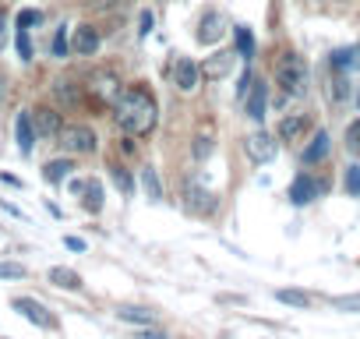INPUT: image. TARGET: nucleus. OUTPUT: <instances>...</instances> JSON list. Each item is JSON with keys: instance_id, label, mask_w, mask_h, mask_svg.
<instances>
[{"instance_id": "obj_1", "label": "nucleus", "mask_w": 360, "mask_h": 339, "mask_svg": "<svg viewBox=\"0 0 360 339\" xmlns=\"http://www.w3.org/2000/svg\"><path fill=\"white\" fill-rule=\"evenodd\" d=\"M113 120H117V127L124 134L145 138L155 127V120H159V106H155V99L145 89H127L113 103Z\"/></svg>"}, {"instance_id": "obj_2", "label": "nucleus", "mask_w": 360, "mask_h": 339, "mask_svg": "<svg viewBox=\"0 0 360 339\" xmlns=\"http://www.w3.org/2000/svg\"><path fill=\"white\" fill-rule=\"evenodd\" d=\"M276 82L283 85L286 96H304L307 92V64L297 53H283L276 64Z\"/></svg>"}, {"instance_id": "obj_3", "label": "nucleus", "mask_w": 360, "mask_h": 339, "mask_svg": "<svg viewBox=\"0 0 360 339\" xmlns=\"http://www.w3.org/2000/svg\"><path fill=\"white\" fill-rule=\"evenodd\" d=\"M57 141H60L64 152H75V155H89V152H96V134H92V127H85V124L60 127Z\"/></svg>"}, {"instance_id": "obj_4", "label": "nucleus", "mask_w": 360, "mask_h": 339, "mask_svg": "<svg viewBox=\"0 0 360 339\" xmlns=\"http://www.w3.org/2000/svg\"><path fill=\"white\" fill-rule=\"evenodd\" d=\"M198 82H202V68H198L191 57H180V60L173 64V85H176L180 92H195Z\"/></svg>"}, {"instance_id": "obj_5", "label": "nucleus", "mask_w": 360, "mask_h": 339, "mask_svg": "<svg viewBox=\"0 0 360 339\" xmlns=\"http://www.w3.org/2000/svg\"><path fill=\"white\" fill-rule=\"evenodd\" d=\"M276 138L272 134H265V131H258V134H251L248 141H244V152H248V159H255V162H269V159H276Z\"/></svg>"}, {"instance_id": "obj_6", "label": "nucleus", "mask_w": 360, "mask_h": 339, "mask_svg": "<svg viewBox=\"0 0 360 339\" xmlns=\"http://www.w3.org/2000/svg\"><path fill=\"white\" fill-rule=\"evenodd\" d=\"M321 191H325V184L304 174V177H297V181L290 184V202H293V205H307V202H314Z\"/></svg>"}, {"instance_id": "obj_7", "label": "nucleus", "mask_w": 360, "mask_h": 339, "mask_svg": "<svg viewBox=\"0 0 360 339\" xmlns=\"http://www.w3.org/2000/svg\"><path fill=\"white\" fill-rule=\"evenodd\" d=\"M265 103H269L265 82H251V89L244 92V113H248L251 120H262V117H265Z\"/></svg>"}, {"instance_id": "obj_8", "label": "nucleus", "mask_w": 360, "mask_h": 339, "mask_svg": "<svg viewBox=\"0 0 360 339\" xmlns=\"http://www.w3.org/2000/svg\"><path fill=\"white\" fill-rule=\"evenodd\" d=\"M32 127H36L39 138H57L64 124H60V113L57 110H46L43 106V110H32Z\"/></svg>"}, {"instance_id": "obj_9", "label": "nucleus", "mask_w": 360, "mask_h": 339, "mask_svg": "<svg viewBox=\"0 0 360 339\" xmlns=\"http://www.w3.org/2000/svg\"><path fill=\"white\" fill-rule=\"evenodd\" d=\"M15 311H22L32 325H39V328H50L53 325V318H50V311L39 304V300H32V297H18L15 300Z\"/></svg>"}, {"instance_id": "obj_10", "label": "nucleus", "mask_w": 360, "mask_h": 339, "mask_svg": "<svg viewBox=\"0 0 360 339\" xmlns=\"http://www.w3.org/2000/svg\"><path fill=\"white\" fill-rule=\"evenodd\" d=\"M223 32H226V22H223V15L209 11V15L202 18V25H198V43L212 46V43H219V39H223Z\"/></svg>"}, {"instance_id": "obj_11", "label": "nucleus", "mask_w": 360, "mask_h": 339, "mask_svg": "<svg viewBox=\"0 0 360 339\" xmlns=\"http://www.w3.org/2000/svg\"><path fill=\"white\" fill-rule=\"evenodd\" d=\"M71 46H75V53L89 57V53H96V50H99V32H96L92 25H78V29H75Z\"/></svg>"}, {"instance_id": "obj_12", "label": "nucleus", "mask_w": 360, "mask_h": 339, "mask_svg": "<svg viewBox=\"0 0 360 339\" xmlns=\"http://www.w3.org/2000/svg\"><path fill=\"white\" fill-rule=\"evenodd\" d=\"M230 68H233V53L219 50L216 57H209V60L202 64V75H205V78H212V82H219V78H226V75H230Z\"/></svg>"}, {"instance_id": "obj_13", "label": "nucleus", "mask_w": 360, "mask_h": 339, "mask_svg": "<svg viewBox=\"0 0 360 339\" xmlns=\"http://www.w3.org/2000/svg\"><path fill=\"white\" fill-rule=\"evenodd\" d=\"M15 134H18V148H22V155H29V152H32V145H36L32 113H18V120H15Z\"/></svg>"}, {"instance_id": "obj_14", "label": "nucleus", "mask_w": 360, "mask_h": 339, "mask_svg": "<svg viewBox=\"0 0 360 339\" xmlns=\"http://www.w3.org/2000/svg\"><path fill=\"white\" fill-rule=\"evenodd\" d=\"M216 205H219V202H216V195L202 191L198 184H191V188H188V209H191V212H202V216H205V212H212Z\"/></svg>"}, {"instance_id": "obj_15", "label": "nucleus", "mask_w": 360, "mask_h": 339, "mask_svg": "<svg viewBox=\"0 0 360 339\" xmlns=\"http://www.w3.org/2000/svg\"><path fill=\"white\" fill-rule=\"evenodd\" d=\"M50 283H53V286H60V290H78V286H82V276H78L75 269L53 265V269H50Z\"/></svg>"}, {"instance_id": "obj_16", "label": "nucleus", "mask_w": 360, "mask_h": 339, "mask_svg": "<svg viewBox=\"0 0 360 339\" xmlns=\"http://www.w3.org/2000/svg\"><path fill=\"white\" fill-rule=\"evenodd\" d=\"M92 89H96V96H99V99H106V103H117V96H120V89H117V78H113V75H96V78H92Z\"/></svg>"}, {"instance_id": "obj_17", "label": "nucleus", "mask_w": 360, "mask_h": 339, "mask_svg": "<svg viewBox=\"0 0 360 339\" xmlns=\"http://www.w3.org/2000/svg\"><path fill=\"white\" fill-rule=\"evenodd\" d=\"M328 145H332V141H328V134H325V131H318V134H314V141L304 148V162H307V166H311V162H321V159H325V152H328Z\"/></svg>"}, {"instance_id": "obj_18", "label": "nucleus", "mask_w": 360, "mask_h": 339, "mask_svg": "<svg viewBox=\"0 0 360 339\" xmlns=\"http://www.w3.org/2000/svg\"><path fill=\"white\" fill-rule=\"evenodd\" d=\"M71 170H75V166H71V159H53V162H46V166H43V177H46L50 184H60V181L71 174Z\"/></svg>"}, {"instance_id": "obj_19", "label": "nucleus", "mask_w": 360, "mask_h": 339, "mask_svg": "<svg viewBox=\"0 0 360 339\" xmlns=\"http://www.w3.org/2000/svg\"><path fill=\"white\" fill-rule=\"evenodd\" d=\"M307 124H311V120H307L304 113H293V117H286V120L279 124V138H286V141H290V138H297Z\"/></svg>"}, {"instance_id": "obj_20", "label": "nucleus", "mask_w": 360, "mask_h": 339, "mask_svg": "<svg viewBox=\"0 0 360 339\" xmlns=\"http://www.w3.org/2000/svg\"><path fill=\"white\" fill-rule=\"evenodd\" d=\"M82 205H85L92 216L103 209V184H99V181H89V184H85V198H82Z\"/></svg>"}, {"instance_id": "obj_21", "label": "nucleus", "mask_w": 360, "mask_h": 339, "mask_svg": "<svg viewBox=\"0 0 360 339\" xmlns=\"http://www.w3.org/2000/svg\"><path fill=\"white\" fill-rule=\"evenodd\" d=\"M110 177H113V184H117L120 195H134V177L127 174L124 166H110Z\"/></svg>"}, {"instance_id": "obj_22", "label": "nucleus", "mask_w": 360, "mask_h": 339, "mask_svg": "<svg viewBox=\"0 0 360 339\" xmlns=\"http://www.w3.org/2000/svg\"><path fill=\"white\" fill-rule=\"evenodd\" d=\"M233 39H237V53H240V57H251V53H255V36H251L248 25H237V29H233Z\"/></svg>"}, {"instance_id": "obj_23", "label": "nucleus", "mask_w": 360, "mask_h": 339, "mask_svg": "<svg viewBox=\"0 0 360 339\" xmlns=\"http://www.w3.org/2000/svg\"><path fill=\"white\" fill-rule=\"evenodd\" d=\"M276 300L293 304V307H307V304H311V297H307V293H300V290H276Z\"/></svg>"}, {"instance_id": "obj_24", "label": "nucleus", "mask_w": 360, "mask_h": 339, "mask_svg": "<svg viewBox=\"0 0 360 339\" xmlns=\"http://www.w3.org/2000/svg\"><path fill=\"white\" fill-rule=\"evenodd\" d=\"M335 311H349V314H360V293H346V297H335L332 300Z\"/></svg>"}, {"instance_id": "obj_25", "label": "nucleus", "mask_w": 360, "mask_h": 339, "mask_svg": "<svg viewBox=\"0 0 360 339\" xmlns=\"http://www.w3.org/2000/svg\"><path fill=\"white\" fill-rule=\"evenodd\" d=\"M141 184H145V191H148L152 202L162 198V188H159V181H155V170H141Z\"/></svg>"}, {"instance_id": "obj_26", "label": "nucleus", "mask_w": 360, "mask_h": 339, "mask_svg": "<svg viewBox=\"0 0 360 339\" xmlns=\"http://www.w3.org/2000/svg\"><path fill=\"white\" fill-rule=\"evenodd\" d=\"M120 321H138V325H152V314L141 311V307H124L120 311Z\"/></svg>"}, {"instance_id": "obj_27", "label": "nucleus", "mask_w": 360, "mask_h": 339, "mask_svg": "<svg viewBox=\"0 0 360 339\" xmlns=\"http://www.w3.org/2000/svg\"><path fill=\"white\" fill-rule=\"evenodd\" d=\"M346 148H349V155L360 159V120L349 124V131H346Z\"/></svg>"}, {"instance_id": "obj_28", "label": "nucleus", "mask_w": 360, "mask_h": 339, "mask_svg": "<svg viewBox=\"0 0 360 339\" xmlns=\"http://www.w3.org/2000/svg\"><path fill=\"white\" fill-rule=\"evenodd\" d=\"M0 279H25V265H18V262H0Z\"/></svg>"}, {"instance_id": "obj_29", "label": "nucleus", "mask_w": 360, "mask_h": 339, "mask_svg": "<svg viewBox=\"0 0 360 339\" xmlns=\"http://www.w3.org/2000/svg\"><path fill=\"white\" fill-rule=\"evenodd\" d=\"M18 57L32 60V43H29V29H18Z\"/></svg>"}, {"instance_id": "obj_30", "label": "nucleus", "mask_w": 360, "mask_h": 339, "mask_svg": "<svg viewBox=\"0 0 360 339\" xmlns=\"http://www.w3.org/2000/svg\"><path fill=\"white\" fill-rule=\"evenodd\" d=\"M346 191L349 195H360V166H349L346 170Z\"/></svg>"}, {"instance_id": "obj_31", "label": "nucleus", "mask_w": 360, "mask_h": 339, "mask_svg": "<svg viewBox=\"0 0 360 339\" xmlns=\"http://www.w3.org/2000/svg\"><path fill=\"white\" fill-rule=\"evenodd\" d=\"M39 22H43L39 11H22V15H18V29H29V25H39Z\"/></svg>"}, {"instance_id": "obj_32", "label": "nucleus", "mask_w": 360, "mask_h": 339, "mask_svg": "<svg viewBox=\"0 0 360 339\" xmlns=\"http://www.w3.org/2000/svg\"><path fill=\"white\" fill-rule=\"evenodd\" d=\"M57 96H60L64 103H75V99H78V92L71 89V82H57Z\"/></svg>"}, {"instance_id": "obj_33", "label": "nucleus", "mask_w": 360, "mask_h": 339, "mask_svg": "<svg viewBox=\"0 0 360 339\" xmlns=\"http://www.w3.org/2000/svg\"><path fill=\"white\" fill-rule=\"evenodd\" d=\"M53 53H57V57H64V53H68V36H64V29L53 36Z\"/></svg>"}, {"instance_id": "obj_34", "label": "nucleus", "mask_w": 360, "mask_h": 339, "mask_svg": "<svg viewBox=\"0 0 360 339\" xmlns=\"http://www.w3.org/2000/svg\"><path fill=\"white\" fill-rule=\"evenodd\" d=\"M134 339H166V335H162L159 328H152V325H148V328H138V332H134Z\"/></svg>"}, {"instance_id": "obj_35", "label": "nucleus", "mask_w": 360, "mask_h": 339, "mask_svg": "<svg viewBox=\"0 0 360 339\" xmlns=\"http://www.w3.org/2000/svg\"><path fill=\"white\" fill-rule=\"evenodd\" d=\"M209 148H212V141H209V134H205V138H198V148H195V155H198V159H205V155H209Z\"/></svg>"}, {"instance_id": "obj_36", "label": "nucleus", "mask_w": 360, "mask_h": 339, "mask_svg": "<svg viewBox=\"0 0 360 339\" xmlns=\"http://www.w3.org/2000/svg\"><path fill=\"white\" fill-rule=\"evenodd\" d=\"M64 244H68L71 251H85V241H78V237H64Z\"/></svg>"}, {"instance_id": "obj_37", "label": "nucleus", "mask_w": 360, "mask_h": 339, "mask_svg": "<svg viewBox=\"0 0 360 339\" xmlns=\"http://www.w3.org/2000/svg\"><path fill=\"white\" fill-rule=\"evenodd\" d=\"M85 4H89V8H99V11H103V8H113L117 0H85Z\"/></svg>"}, {"instance_id": "obj_38", "label": "nucleus", "mask_w": 360, "mask_h": 339, "mask_svg": "<svg viewBox=\"0 0 360 339\" xmlns=\"http://www.w3.org/2000/svg\"><path fill=\"white\" fill-rule=\"evenodd\" d=\"M148 32H152V15L145 11V15H141V36H148Z\"/></svg>"}, {"instance_id": "obj_39", "label": "nucleus", "mask_w": 360, "mask_h": 339, "mask_svg": "<svg viewBox=\"0 0 360 339\" xmlns=\"http://www.w3.org/2000/svg\"><path fill=\"white\" fill-rule=\"evenodd\" d=\"M71 195L82 198V195H85V181H71Z\"/></svg>"}, {"instance_id": "obj_40", "label": "nucleus", "mask_w": 360, "mask_h": 339, "mask_svg": "<svg viewBox=\"0 0 360 339\" xmlns=\"http://www.w3.org/2000/svg\"><path fill=\"white\" fill-rule=\"evenodd\" d=\"M4 25H8V18L0 15V46H4Z\"/></svg>"}]
</instances>
